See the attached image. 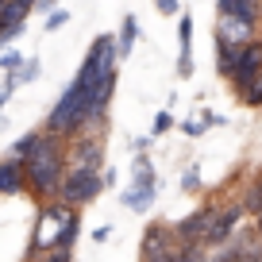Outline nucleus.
I'll use <instances>...</instances> for the list:
<instances>
[{
    "instance_id": "13",
    "label": "nucleus",
    "mask_w": 262,
    "mask_h": 262,
    "mask_svg": "<svg viewBox=\"0 0 262 262\" xmlns=\"http://www.w3.org/2000/svg\"><path fill=\"white\" fill-rule=\"evenodd\" d=\"M155 201H158V185H135V181H131V185L120 193V205L131 208V212H147Z\"/></svg>"
},
{
    "instance_id": "31",
    "label": "nucleus",
    "mask_w": 262,
    "mask_h": 262,
    "mask_svg": "<svg viewBox=\"0 0 262 262\" xmlns=\"http://www.w3.org/2000/svg\"><path fill=\"white\" fill-rule=\"evenodd\" d=\"M139 262H173V251H166V254H139Z\"/></svg>"
},
{
    "instance_id": "17",
    "label": "nucleus",
    "mask_w": 262,
    "mask_h": 262,
    "mask_svg": "<svg viewBox=\"0 0 262 262\" xmlns=\"http://www.w3.org/2000/svg\"><path fill=\"white\" fill-rule=\"evenodd\" d=\"M239 205H243V212H251V216H258V212H262V170L254 173L251 185L243 189V201H239Z\"/></svg>"
},
{
    "instance_id": "34",
    "label": "nucleus",
    "mask_w": 262,
    "mask_h": 262,
    "mask_svg": "<svg viewBox=\"0 0 262 262\" xmlns=\"http://www.w3.org/2000/svg\"><path fill=\"white\" fill-rule=\"evenodd\" d=\"M254 231H258V235H262V212L254 216Z\"/></svg>"
},
{
    "instance_id": "12",
    "label": "nucleus",
    "mask_w": 262,
    "mask_h": 262,
    "mask_svg": "<svg viewBox=\"0 0 262 262\" xmlns=\"http://www.w3.org/2000/svg\"><path fill=\"white\" fill-rule=\"evenodd\" d=\"M216 12L220 16H235L243 24H262V0H216Z\"/></svg>"
},
{
    "instance_id": "16",
    "label": "nucleus",
    "mask_w": 262,
    "mask_h": 262,
    "mask_svg": "<svg viewBox=\"0 0 262 262\" xmlns=\"http://www.w3.org/2000/svg\"><path fill=\"white\" fill-rule=\"evenodd\" d=\"M131 181H135V185H158V173H155V166H150L147 150H139L135 162H131Z\"/></svg>"
},
{
    "instance_id": "10",
    "label": "nucleus",
    "mask_w": 262,
    "mask_h": 262,
    "mask_svg": "<svg viewBox=\"0 0 262 262\" xmlns=\"http://www.w3.org/2000/svg\"><path fill=\"white\" fill-rule=\"evenodd\" d=\"M173 247H178V239H173L170 224H147V231L139 239V254H166Z\"/></svg>"
},
{
    "instance_id": "3",
    "label": "nucleus",
    "mask_w": 262,
    "mask_h": 262,
    "mask_svg": "<svg viewBox=\"0 0 262 262\" xmlns=\"http://www.w3.org/2000/svg\"><path fill=\"white\" fill-rule=\"evenodd\" d=\"M100 193H104V178H100V170H77V166H70L66 178H62V185H58V201L70 205V208L93 205Z\"/></svg>"
},
{
    "instance_id": "2",
    "label": "nucleus",
    "mask_w": 262,
    "mask_h": 262,
    "mask_svg": "<svg viewBox=\"0 0 262 262\" xmlns=\"http://www.w3.org/2000/svg\"><path fill=\"white\" fill-rule=\"evenodd\" d=\"M66 212H70V205H62V201H42L35 231H31V243H27V258H39V254H47L58 243V235L66 228Z\"/></svg>"
},
{
    "instance_id": "27",
    "label": "nucleus",
    "mask_w": 262,
    "mask_h": 262,
    "mask_svg": "<svg viewBox=\"0 0 262 262\" xmlns=\"http://www.w3.org/2000/svg\"><path fill=\"white\" fill-rule=\"evenodd\" d=\"M205 120H185L181 123V135H185V139H201V135H205Z\"/></svg>"
},
{
    "instance_id": "18",
    "label": "nucleus",
    "mask_w": 262,
    "mask_h": 262,
    "mask_svg": "<svg viewBox=\"0 0 262 262\" xmlns=\"http://www.w3.org/2000/svg\"><path fill=\"white\" fill-rule=\"evenodd\" d=\"M235 97H239V100H243V104H247V108H262V74H254V77H251V81H247V85H243V89H239V93H235Z\"/></svg>"
},
{
    "instance_id": "28",
    "label": "nucleus",
    "mask_w": 262,
    "mask_h": 262,
    "mask_svg": "<svg viewBox=\"0 0 262 262\" xmlns=\"http://www.w3.org/2000/svg\"><path fill=\"white\" fill-rule=\"evenodd\" d=\"M39 262H74V254L66 251V247H50L47 254H39Z\"/></svg>"
},
{
    "instance_id": "1",
    "label": "nucleus",
    "mask_w": 262,
    "mask_h": 262,
    "mask_svg": "<svg viewBox=\"0 0 262 262\" xmlns=\"http://www.w3.org/2000/svg\"><path fill=\"white\" fill-rule=\"evenodd\" d=\"M24 170H27V189H31L39 201H54L58 185L66 178V139L62 135H50L42 131V139L35 143V150L24 158Z\"/></svg>"
},
{
    "instance_id": "24",
    "label": "nucleus",
    "mask_w": 262,
    "mask_h": 262,
    "mask_svg": "<svg viewBox=\"0 0 262 262\" xmlns=\"http://www.w3.org/2000/svg\"><path fill=\"white\" fill-rule=\"evenodd\" d=\"M24 62V54H19V50H0V74H16V66Z\"/></svg>"
},
{
    "instance_id": "26",
    "label": "nucleus",
    "mask_w": 262,
    "mask_h": 262,
    "mask_svg": "<svg viewBox=\"0 0 262 262\" xmlns=\"http://www.w3.org/2000/svg\"><path fill=\"white\" fill-rule=\"evenodd\" d=\"M70 24V12L66 8H50L47 12V31H58V27H66Z\"/></svg>"
},
{
    "instance_id": "25",
    "label": "nucleus",
    "mask_w": 262,
    "mask_h": 262,
    "mask_svg": "<svg viewBox=\"0 0 262 262\" xmlns=\"http://www.w3.org/2000/svg\"><path fill=\"white\" fill-rule=\"evenodd\" d=\"M173 127V116H170V108H162V112L155 116V127H150V139H158V135H166V131Z\"/></svg>"
},
{
    "instance_id": "21",
    "label": "nucleus",
    "mask_w": 262,
    "mask_h": 262,
    "mask_svg": "<svg viewBox=\"0 0 262 262\" xmlns=\"http://www.w3.org/2000/svg\"><path fill=\"white\" fill-rule=\"evenodd\" d=\"M181 193H201V162H189V170L181 173Z\"/></svg>"
},
{
    "instance_id": "15",
    "label": "nucleus",
    "mask_w": 262,
    "mask_h": 262,
    "mask_svg": "<svg viewBox=\"0 0 262 262\" xmlns=\"http://www.w3.org/2000/svg\"><path fill=\"white\" fill-rule=\"evenodd\" d=\"M77 235H81V208H70V212H66V228H62V235H58V243H54V247H66V251H74Z\"/></svg>"
},
{
    "instance_id": "19",
    "label": "nucleus",
    "mask_w": 262,
    "mask_h": 262,
    "mask_svg": "<svg viewBox=\"0 0 262 262\" xmlns=\"http://www.w3.org/2000/svg\"><path fill=\"white\" fill-rule=\"evenodd\" d=\"M235 50H239V47L216 42V74H220V77H231V66H235Z\"/></svg>"
},
{
    "instance_id": "8",
    "label": "nucleus",
    "mask_w": 262,
    "mask_h": 262,
    "mask_svg": "<svg viewBox=\"0 0 262 262\" xmlns=\"http://www.w3.org/2000/svg\"><path fill=\"white\" fill-rule=\"evenodd\" d=\"M27 189V170H24V158L8 155L0 158V196H16Z\"/></svg>"
},
{
    "instance_id": "20",
    "label": "nucleus",
    "mask_w": 262,
    "mask_h": 262,
    "mask_svg": "<svg viewBox=\"0 0 262 262\" xmlns=\"http://www.w3.org/2000/svg\"><path fill=\"white\" fill-rule=\"evenodd\" d=\"M39 74H42V62H39V58H24V62L16 66V74H12V77H16L19 85H31Z\"/></svg>"
},
{
    "instance_id": "11",
    "label": "nucleus",
    "mask_w": 262,
    "mask_h": 262,
    "mask_svg": "<svg viewBox=\"0 0 262 262\" xmlns=\"http://www.w3.org/2000/svg\"><path fill=\"white\" fill-rule=\"evenodd\" d=\"M178 77H189L193 74V16L189 12H178Z\"/></svg>"
},
{
    "instance_id": "5",
    "label": "nucleus",
    "mask_w": 262,
    "mask_h": 262,
    "mask_svg": "<svg viewBox=\"0 0 262 262\" xmlns=\"http://www.w3.org/2000/svg\"><path fill=\"white\" fill-rule=\"evenodd\" d=\"M254 74H262V35H254L251 42H243V47L235 50V66H231V89H243L247 81H251Z\"/></svg>"
},
{
    "instance_id": "6",
    "label": "nucleus",
    "mask_w": 262,
    "mask_h": 262,
    "mask_svg": "<svg viewBox=\"0 0 262 262\" xmlns=\"http://www.w3.org/2000/svg\"><path fill=\"white\" fill-rule=\"evenodd\" d=\"M243 205H228V208H216L212 212V224H208L205 239H201V247H224L231 239V231L239 228V220H243Z\"/></svg>"
},
{
    "instance_id": "7",
    "label": "nucleus",
    "mask_w": 262,
    "mask_h": 262,
    "mask_svg": "<svg viewBox=\"0 0 262 262\" xmlns=\"http://www.w3.org/2000/svg\"><path fill=\"white\" fill-rule=\"evenodd\" d=\"M212 212H216V205H201L196 212H189L185 220L170 224V228H173V239H178V243H185V247H196L201 239H205L208 224H212Z\"/></svg>"
},
{
    "instance_id": "14",
    "label": "nucleus",
    "mask_w": 262,
    "mask_h": 262,
    "mask_svg": "<svg viewBox=\"0 0 262 262\" xmlns=\"http://www.w3.org/2000/svg\"><path fill=\"white\" fill-rule=\"evenodd\" d=\"M135 39H139V19L127 12L123 24H120V35H116V58H127L135 50Z\"/></svg>"
},
{
    "instance_id": "32",
    "label": "nucleus",
    "mask_w": 262,
    "mask_h": 262,
    "mask_svg": "<svg viewBox=\"0 0 262 262\" xmlns=\"http://www.w3.org/2000/svg\"><path fill=\"white\" fill-rule=\"evenodd\" d=\"M100 178H104V189H108V185H116V181H120V173H116V170H100Z\"/></svg>"
},
{
    "instance_id": "35",
    "label": "nucleus",
    "mask_w": 262,
    "mask_h": 262,
    "mask_svg": "<svg viewBox=\"0 0 262 262\" xmlns=\"http://www.w3.org/2000/svg\"><path fill=\"white\" fill-rule=\"evenodd\" d=\"M19 4H27V8H35V0H19Z\"/></svg>"
},
{
    "instance_id": "4",
    "label": "nucleus",
    "mask_w": 262,
    "mask_h": 262,
    "mask_svg": "<svg viewBox=\"0 0 262 262\" xmlns=\"http://www.w3.org/2000/svg\"><path fill=\"white\" fill-rule=\"evenodd\" d=\"M66 166L77 170H104V147L97 135H74L66 139Z\"/></svg>"
},
{
    "instance_id": "30",
    "label": "nucleus",
    "mask_w": 262,
    "mask_h": 262,
    "mask_svg": "<svg viewBox=\"0 0 262 262\" xmlns=\"http://www.w3.org/2000/svg\"><path fill=\"white\" fill-rule=\"evenodd\" d=\"M155 8L162 12V16H178V12H181V4H178V0H155Z\"/></svg>"
},
{
    "instance_id": "9",
    "label": "nucleus",
    "mask_w": 262,
    "mask_h": 262,
    "mask_svg": "<svg viewBox=\"0 0 262 262\" xmlns=\"http://www.w3.org/2000/svg\"><path fill=\"white\" fill-rule=\"evenodd\" d=\"M254 35H258V27H254V24H243V19H235V16H220V19H216V42L243 47V42H251Z\"/></svg>"
},
{
    "instance_id": "29",
    "label": "nucleus",
    "mask_w": 262,
    "mask_h": 262,
    "mask_svg": "<svg viewBox=\"0 0 262 262\" xmlns=\"http://www.w3.org/2000/svg\"><path fill=\"white\" fill-rule=\"evenodd\" d=\"M16 89H19V81H16L12 74H4V85H0V108L12 100V93H16Z\"/></svg>"
},
{
    "instance_id": "22",
    "label": "nucleus",
    "mask_w": 262,
    "mask_h": 262,
    "mask_svg": "<svg viewBox=\"0 0 262 262\" xmlns=\"http://www.w3.org/2000/svg\"><path fill=\"white\" fill-rule=\"evenodd\" d=\"M42 139V131H27V135H19L16 139V147H12V155H19V158H27L35 150V143Z\"/></svg>"
},
{
    "instance_id": "23",
    "label": "nucleus",
    "mask_w": 262,
    "mask_h": 262,
    "mask_svg": "<svg viewBox=\"0 0 262 262\" xmlns=\"http://www.w3.org/2000/svg\"><path fill=\"white\" fill-rule=\"evenodd\" d=\"M173 262H205V251H201V243H196V247L178 243V247H173Z\"/></svg>"
},
{
    "instance_id": "33",
    "label": "nucleus",
    "mask_w": 262,
    "mask_h": 262,
    "mask_svg": "<svg viewBox=\"0 0 262 262\" xmlns=\"http://www.w3.org/2000/svg\"><path fill=\"white\" fill-rule=\"evenodd\" d=\"M108 235H112V228H97V231H93V243H104Z\"/></svg>"
}]
</instances>
